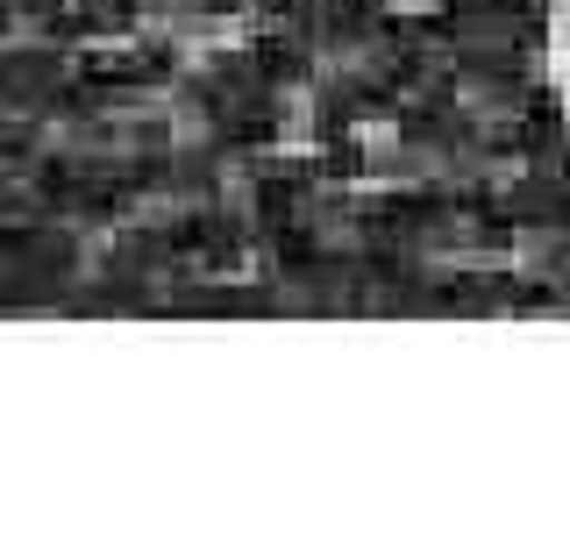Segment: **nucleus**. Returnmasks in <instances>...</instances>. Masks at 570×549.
I'll return each instance as SVG.
<instances>
[{
    "instance_id": "1",
    "label": "nucleus",
    "mask_w": 570,
    "mask_h": 549,
    "mask_svg": "<svg viewBox=\"0 0 570 549\" xmlns=\"http://www.w3.org/2000/svg\"><path fill=\"white\" fill-rule=\"evenodd\" d=\"M542 72H549L557 115L570 129V0H549V8H542Z\"/></svg>"
},
{
    "instance_id": "2",
    "label": "nucleus",
    "mask_w": 570,
    "mask_h": 549,
    "mask_svg": "<svg viewBox=\"0 0 570 549\" xmlns=\"http://www.w3.org/2000/svg\"><path fill=\"white\" fill-rule=\"evenodd\" d=\"M379 8H400V14H435V8H463V0H379Z\"/></svg>"
}]
</instances>
